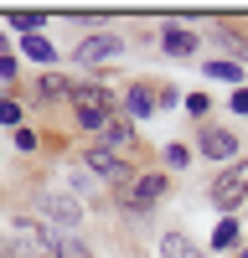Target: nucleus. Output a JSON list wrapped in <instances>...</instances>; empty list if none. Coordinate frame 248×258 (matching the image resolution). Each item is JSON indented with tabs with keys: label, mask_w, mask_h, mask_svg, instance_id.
I'll use <instances>...</instances> for the list:
<instances>
[{
	"label": "nucleus",
	"mask_w": 248,
	"mask_h": 258,
	"mask_svg": "<svg viewBox=\"0 0 248 258\" xmlns=\"http://www.w3.org/2000/svg\"><path fill=\"white\" fill-rule=\"evenodd\" d=\"M16 232H21V238H31V243H36V253H47V258H93L88 248L78 243V232H68V227H52V222L31 227V222H21Z\"/></svg>",
	"instance_id": "obj_1"
},
{
	"label": "nucleus",
	"mask_w": 248,
	"mask_h": 258,
	"mask_svg": "<svg viewBox=\"0 0 248 258\" xmlns=\"http://www.w3.org/2000/svg\"><path fill=\"white\" fill-rule=\"evenodd\" d=\"M73 109H78L83 129H103L109 114H114V93L98 88V83H73Z\"/></svg>",
	"instance_id": "obj_2"
},
{
	"label": "nucleus",
	"mask_w": 248,
	"mask_h": 258,
	"mask_svg": "<svg viewBox=\"0 0 248 258\" xmlns=\"http://www.w3.org/2000/svg\"><path fill=\"white\" fill-rule=\"evenodd\" d=\"M207 197H212L217 212H233L238 202H248V160H233L212 186H207Z\"/></svg>",
	"instance_id": "obj_3"
},
{
	"label": "nucleus",
	"mask_w": 248,
	"mask_h": 258,
	"mask_svg": "<svg viewBox=\"0 0 248 258\" xmlns=\"http://www.w3.org/2000/svg\"><path fill=\"white\" fill-rule=\"evenodd\" d=\"M202 155L207 160H233L238 155V135H227V129H202Z\"/></svg>",
	"instance_id": "obj_4"
},
{
	"label": "nucleus",
	"mask_w": 248,
	"mask_h": 258,
	"mask_svg": "<svg viewBox=\"0 0 248 258\" xmlns=\"http://www.w3.org/2000/svg\"><path fill=\"white\" fill-rule=\"evenodd\" d=\"M83 160H88V170H98V176H109V181H130V165H124L114 150H103V145H98V150H88Z\"/></svg>",
	"instance_id": "obj_5"
},
{
	"label": "nucleus",
	"mask_w": 248,
	"mask_h": 258,
	"mask_svg": "<svg viewBox=\"0 0 248 258\" xmlns=\"http://www.w3.org/2000/svg\"><path fill=\"white\" fill-rule=\"evenodd\" d=\"M160 197H165V176H140L135 191H130V207H135V212H150Z\"/></svg>",
	"instance_id": "obj_6"
},
{
	"label": "nucleus",
	"mask_w": 248,
	"mask_h": 258,
	"mask_svg": "<svg viewBox=\"0 0 248 258\" xmlns=\"http://www.w3.org/2000/svg\"><path fill=\"white\" fill-rule=\"evenodd\" d=\"M41 212H47V217H52V227H78V217H83V212L73 207V197H41Z\"/></svg>",
	"instance_id": "obj_7"
},
{
	"label": "nucleus",
	"mask_w": 248,
	"mask_h": 258,
	"mask_svg": "<svg viewBox=\"0 0 248 258\" xmlns=\"http://www.w3.org/2000/svg\"><path fill=\"white\" fill-rule=\"evenodd\" d=\"M160 47L171 52V57H192V52H197V36L186 31V26H165V31H160Z\"/></svg>",
	"instance_id": "obj_8"
},
{
	"label": "nucleus",
	"mask_w": 248,
	"mask_h": 258,
	"mask_svg": "<svg viewBox=\"0 0 248 258\" xmlns=\"http://www.w3.org/2000/svg\"><path fill=\"white\" fill-rule=\"evenodd\" d=\"M119 47H124V36H88V41L78 47V62H98V57H114Z\"/></svg>",
	"instance_id": "obj_9"
},
{
	"label": "nucleus",
	"mask_w": 248,
	"mask_h": 258,
	"mask_svg": "<svg viewBox=\"0 0 248 258\" xmlns=\"http://www.w3.org/2000/svg\"><path fill=\"white\" fill-rule=\"evenodd\" d=\"M160 258H207V253L186 238V232H165L160 238Z\"/></svg>",
	"instance_id": "obj_10"
},
{
	"label": "nucleus",
	"mask_w": 248,
	"mask_h": 258,
	"mask_svg": "<svg viewBox=\"0 0 248 258\" xmlns=\"http://www.w3.org/2000/svg\"><path fill=\"white\" fill-rule=\"evenodd\" d=\"M124 103H130L135 119H145V114L155 109V93H150V88H130V93H124Z\"/></svg>",
	"instance_id": "obj_11"
},
{
	"label": "nucleus",
	"mask_w": 248,
	"mask_h": 258,
	"mask_svg": "<svg viewBox=\"0 0 248 258\" xmlns=\"http://www.w3.org/2000/svg\"><path fill=\"white\" fill-rule=\"evenodd\" d=\"M207 78H217V83H243V68H238V62H207Z\"/></svg>",
	"instance_id": "obj_12"
},
{
	"label": "nucleus",
	"mask_w": 248,
	"mask_h": 258,
	"mask_svg": "<svg viewBox=\"0 0 248 258\" xmlns=\"http://www.w3.org/2000/svg\"><path fill=\"white\" fill-rule=\"evenodd\" d=\"M212 248H238V222L227 217V222H217V232H212Z\"/></svg>",
	"instance_id": "obj_13"
},
{
	"label": "nucleus",
	"mask_w": 248,
	"mask_h": 258,
	"mask_svg": "<svg viewBox=\"0 0 248 258\" xmlns=\"http://www.w3.org/2000/svg\"><path fill=\"white\" fill-rule=\"evenodd\" d=\"M103 140H109L103 150H119V145H130V140H135V129H130V124H109V129H103Z\"/></svg>",
	"instance_id": "obj_14"
},
{
	"label": "nucleus",
	"mask_w": 248,
	"mask_h": 258,
	"mask_svg": "<svg viewBox=\"0 0 248 258\" xmlns=\"http://www.w3.org/2000/svg\"><path fill=\"white\" fill-rule=\"evenodd\" d=\"M165 165H171V170H186V165H192V150H186V145H165Z\"/></svg>",
	"instance_id": "obj_15"
},
{
	"label": "nucleus",
	"mask_w": 248,
	"mask_h": 258,
	"mask_svg": "<svg viewBox=\"0 0 248 258\" xmlns=\"http://www.w3.org/2000/svg\"><path fill=\"white\" fill-rule=\"evenodd\" d=\"M62 88H68V83H62L57 73H47V78H36V93H41V98H57Z\"/></svg>",
	"instance_id": "obj_16"
},
{
	"label": "nucleus",
	"mask_w": 248,
	"mask_h": 258,
	"mask_svg": "<svg viewBox=\"0 0 248 258\" xmlns=\"http://www.w3.org/2000/svg\"><path fill=\"white\" fill-rule=\"evenodd\" d=\"M26 57H36V62H52V47L41 36H26Z\"/></svg>",
	"instance_id": "obj_17"
},
{
	"label": "nucleus",
	"mask_w": 248,
	"mask_h": 258,
	"mask_svg": "<svg viewBox=\"0 0 248 258\" xmlns=\"http://www.w3.org/2000/svg\"><path fill=\"white\" fill-rule=\"evenodd\" d=\"M0 124H21V103L16 98H0Z\"/></svg>",
	"instance_id": "obj_18"
},
{
	"label": "nucleus",
	"mask_w": 248,
	"mask_h": 258,
	"mask_svg": "<svg viewBox=\"0 0 248 258\" xmlns=\"http://www.w3.org/2000/svg\"><path fill=\"white\" fill-rule=\"evenodd\" d=\"M11 26H16V31H36L41 16H26V11H21V16H11Z\"/></svg>",
	"instance_id": "obj_19"
},
{
	"label": "nucleus",
	"mask_w": 248,
	"mask_h": 258,
	"mask_svg": "<svg viewBox=\"0 0 248 258\" xmlns=\"http://www.w3.org/2000/svg\"><path fill=\"white\" fill-rule=\"evenodd\" d=\"M186 114L202 119V114H207V93H186Z\"/></svg>",
	"instance_id": "obj_20"
},
{
	"label": "nucleus",
	"mask_w": 248,
	"mask_h": 258,
	"mask_svg": "<svg viewBox=\"0 0 248 258\" xmlns=\"http://www.w3.org/2000/svg\"><path fill=\"white\" fill-rule=\"evenodd\" d=\"M16 150H36V135H31V129H16Z\"/></svg>",
	"instance_id": "obj_21"
},
{
	"label": "nucleus",
	"mask_w": 248,
	"mask_h": 258,
	"mask_svg": "<svg viewBox=\"0 0 248 258\" xmlns=\"http://www.w3.org/2000/svg\"><path fill=\"white\" fill-rule=\"evenodd\" d=\"M233 109H238V114H248V88H238V93H233Z\"/></svg>",
	"instance_id": "obj_22"
},
{
	"label": "nucleus",
	"mask_w": 248,
	"mask_h": 258,
	"mask_svg": "<svg viewBox=\"0 0 248 258\" xmlns=\"http://www.w3.org/2000/svg\"><path fill=\"white\" fill-rule=\"evenodd\" d=\"M243 258H248V253H243Z\"/></svg>",
	"instance_id": "obj_23"
}]
</instances>
